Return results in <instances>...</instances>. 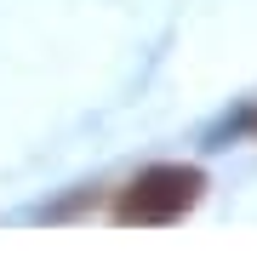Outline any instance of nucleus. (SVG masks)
I'll use <instances>...</instances> for the list:
<instances>
[{
    "instance_id": "f257e3e1",
    "label": "nucleus",
    "mask_w": 257,
    "mask_h": 257,
    "mask_svg": "<svg viewBox=\"0 0 257 257\" xmlns=\"http://www.w3.org/2000/svg\"><path fill=\"white\" fill-rule=\"evenodd\" d=\"M200 194H206L200 166H143L114 194V223H126V229H166V223H183L200 206Z\"/></svg>"
}]
</instances>
